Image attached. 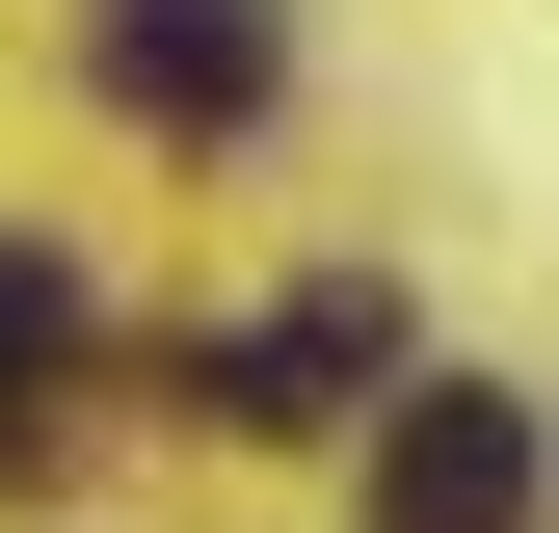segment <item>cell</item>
<instances>
[{
  "instance_id": "1",
  "label": "cell",
  "mask_w": 559,
  "mask_h": 533,
  "mask_svg": "<svg viewBox=\"0 0 559 533\" xmlns=\"http://www.w3.org/2000/svg\"><path fill=\"white\" fill-rule=\"evenodd\" d=\"M373 533H533V400L507 374H400L373 400Z\"/></svg>"
},
{
  "instance_id": "4",
  "label": "cell",
  "mask_w": 559,
  "mask_h": 533,
  "mask_svg": "<svg viewBox=\"0 0 559 533\" xmlns=\"http://www.w3.org/2000/svg\"><path fill=\"white\" fill-rule=\"evenodd\" d=\"M53 374H81V266H53V240H0V481H27Z\"/></svg>"
},
{
  "instance_id": "2",
  "label": "cell",
  "mask_w": 559,
  "mask_h": 533,
  "mask_svg": "<svg viewBox=\"0 0 559 533\" xmlns=\"http://www.w3.org/2000/svg\"><path fill=\"white\" fill-rule=\"evenodd\" d=\"M346 400H400V294H294L240 347H187V427H346Z\"/></svg>"
},
{
  "instance_id": "3",
  "label": "cell",
  "mask_w": 559,
  "mask_h": 533,
  "mask_svg": "<svg viewBox=\"0 0 559 533\" xmlns=\"http://www.w3.org/2000/svg\"><path fill=\"white\" fill-rule=\"evenodd\" d=\"M81 27H107V107H160V133H240L266 81H294L266 0H81Z\"/></svg>"
}]
</instances>
